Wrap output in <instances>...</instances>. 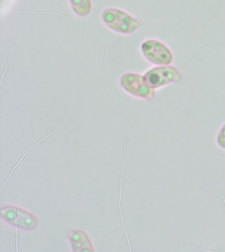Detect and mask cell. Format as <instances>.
<instances>
[{
    "label": "cell",
    "mask_w": 225,
    "mask_h": 252,
    "mask_svg": "<svg viewBox=\"0 0 225 252\" xmlns=\"http://www.w3.org/2000/svg\"><path fill=\"white\" fill-rule=\"evenodd\" d=\"M105 26L112 32L121 34H131L140 28V22L127 12L115 8L105 9L101 14Z\"/></svg>",
    "instance_id": "cell-1"
},
{
    "label": "cell",
    "mask_w": 225,
    "mask_h": 252,
    "mask_svg": "<svg viewBox=\"0 0 225 252\" xmlns=\"http://www.w3.org/2000/svg\"><path fill=\"white\" fill-rule=\"evenodd\" d=\"M0 217L7 224L21 230H34L38 225V220L35 215L15 205L2 207L0 209Z\"/></svg>",
    "instance_id": "cell-2"
},
{
    "label": "cell",
    "mask_w": 225,
    "mask_h": 252,
    "mask_svg": "<svg viewBox=\"0 0 225 252\" xmlns=\"http://www.w3.org/2000/svg\"><path fill=\"white\" fill-rule=\"evenodd\" d=\"M120 86L125 92L138 98L153 100L155 97L154 89L148 84L145 76L139 73L127 72L122 75L120 78Z\"/></svg>",
    "instance_id": "cell-3"
},
{
    "label": "cell",
    "mask_w": 225,
    "mask_h": 252,
    "mask_svg": "<svg viewBox=\"0 0 225 252\" xmlns=\"http://www.w3.org/2000/svg\"><path fill=\"white\" fill-rule=\"evenodd\" d=\"M141 52L149 63L156 66H166L173 63V52L169 46L159 40H145L141 45Z\"/></svg>",
    "instance_id": "cell-4"
},
{
    "label": "cell",
    "mask_w": 225,
    "mask_h": 252,
    "mask_svg": "<svg viewBox=\"0 0 225 252\" xmlns=\"http://www.w3.org/2000/svg\"><path fill=\"white\" fill-rule=\"evenodd\" d=\"M144 76L148 84L154 90L180 83L182 78L179 70L171 65L155 66L145 72Z\"/></svg>",
    "instance_id": "cell-5"
},
{
    "label": "cell",
    "mask_w": 225,
    "mask_h": 252,
    "mask_svg": "<svg viewBox=\"0 0 225 252\" xmlns=\"http://www.w3.org/2000/svg\"><path fill=\"white\" fill-rule=\"evenodd\" d=\"M69 241H70L72 252H95V248L90 236L84 230H81V229L72 230L69 235Z\"/></svg>",
    "instance_id": "cell-6"
},
{
    "label": "cell",
    "mask_w": 225,
    "mask_h": 252,
    "mask_svg": "<svg viewBox=\"0 0 225 252\" xmlns=\"http://www.w3.org/2000/svg\"><path fill=\"white\" fill-rule=\"evenodd\" d=\"M71 9L75 15L85 17L92 11L91 0H69Z\"/></svg>",
    "instance_id": "cell-7"
},
{
    "label": "cell",
    "mask_w": 225,
    "mask_h": 252,
    "mask_svg": "<svg viewBox=\"0 0 225 252\" xmlns=\"http://www.w3.org/2000/svg\"><path fill=\"white\" fill-rule=\"evenodd\" d=\"M216 143L220 149L225 150V123L223 124L217 133Z\"/></svg>",
    "instance_id": "cell-8"
}]
</instances>
